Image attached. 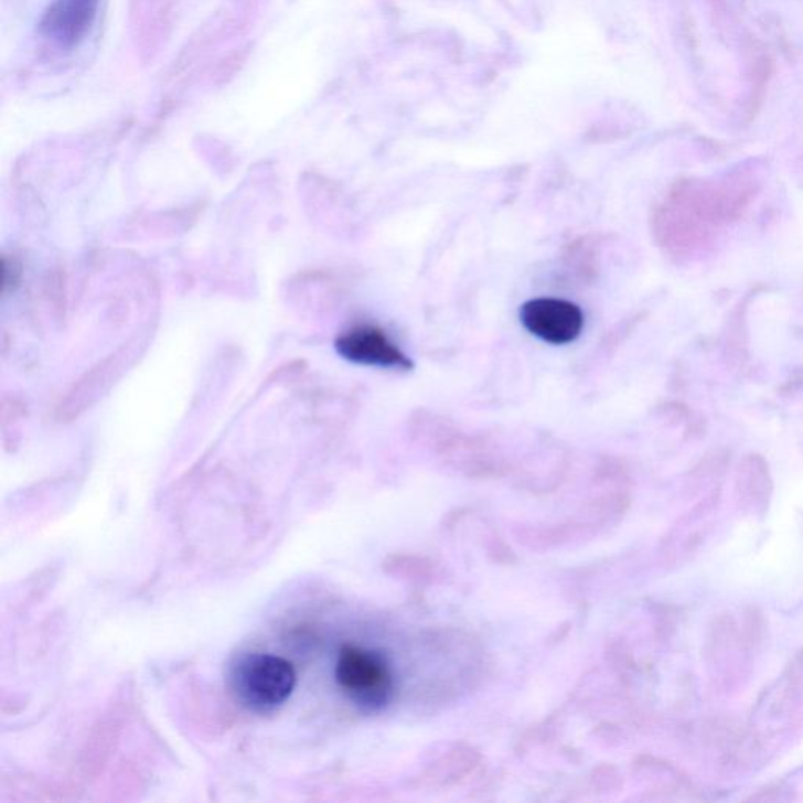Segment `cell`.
Wrapping results in <instances>:
<instances>
[{"label": "cell", "mask_w": 803, "mask_h": 803, "mask_svg": "<svg viewBox=\"0 0 803 803\" xmlns=\"http://www.w3.org/2000/svg\"><path fill=\"white\" fill-rule=\"evenodd\" d=\"M296 684L293 665L275 654H244L229 671V687L234 697L253 713H274L289 700Z\"/></svg>", "instance_id": "obj_1"}, {"label": "cell", "mask_w": 803, "mask_h": 803, "mask_svg": "<svg viewBox=\"0 0 803 803\" xmlns=\"http://www.w3.org/2000/svg\"><path fill=\"white\" fill-rule=\"evenodd\" d=\"M336 682L362 708L378 709L393 693V675L381 654L362 646H342L334 668Z\"/></svg>", "instance_id": "obj_2"}, {"label": "cell", "mask_w": 803, "mask_h": 803, "mask_svg": "<svg viewBox=\"0 0 803 803\" xmlns=\"http://www.w3.org/2000/svg\"><path fill=\"white\" fill-rule=\"evenodd\" d=\"M342 358L360 366L410 372L415 363L378 323L356 322L342 330L334 341Z\"/></svg>", "instance_id": "obj_3"}, {"label": "cell", "mask_w": 803, "mask_h": 803, "mask_svg": "<svg viewBox=\"0 0 803 803\" xmlns=\"http://www.w3.org/2000/svg\"><path fill=\"white\" fill-rule=\"evenodd\" d=\"M520 322L546 344L567 345L578 340L586 325L579 304L557 297H537L520 307Z\"/></svg>", "instance_id": "obj_4"}, {"label": "cell", "mask_w": 803, "mask_h": 803, "mask_svg": "<svg viewBox=\"0 0 803 803\" xmlns=\"http://www.w3.org/2000/svg\"><path fill=\"white\" fill-rule=\"evenodd\" d=\"M100 0H52L39 21V32L63 50L79 46L98 17Z\"/></svg>", "instance_id": "obj_5"}, {"label": "cell", "mask_w": 803, "mask_h": 803, "mask_svg": "<svg viewBox=\"0 0 803 803\" xmlns=\"http://www.w3.org/2000/svg\"><path fill=\"white\" fill-rule=\"evenodd\" d=\"M565 266L579 281L590 282L600 269V245L593 236H581L568 244L564 255Z\"/></svg>", "instance_id": "obj_6"}]
</instances>
